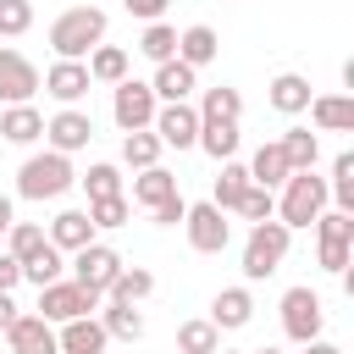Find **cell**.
Returning a JSON list of instances; mask_svg holds the SVG:
<instances>
[{
  "mask_svg": "<svg viewBox=\"0 0 354 354\" xmlns=\"http://www.w3.org/2000/svg\"><path fill=\"white\" fill-rule=\"evenodd\" d=\"M160 138H155V127H133L127 138H122V160L133 166V171H144V166H160Z\"/></svg>",
  "mask_w": 354,
  "mask_h": 354,
  "instance_id": "4dcf8cb0",
  "label": "cell"
},
{
  "mask_svg": "<svg viewBox=\"0 0 354 354\" xmlns=\"http://www.w3.org/2000/svg\"><path fill=\"white\" fill-rule=\"evenodd\" d=\"M194 111H199V122H238L243 116V94L232 83H216V88H205V100Z\"/></svg>",
  "mask_w": 354,
  "mask_h": 354,
  "instance_id": "484cf974",
  "label": "cell"
},
{
  "mask_svg": "<svg viewBox=\"0 0 354 354\" xmlns=\"http://www.w3.org/2000/svg\"><path fill=\"white\" fill-rule=\"evenodd\" d=\"M348 249H354L348 238H321V232H315V260H321V271L343 277V271H348Z\"/></svg>",
  "mask_w": 354,
  "mask_h": 354,
  "instance_id": "ab89813d",
  "label": "cell"
},
{
  "mask_svg": "<svg viewBox=\"0 0 354 354\" xmlns=\"http://www.w3.org/2000/svg\"><path fill=\"white\" fill-rule=\"evenodd\" d=\"M149 216H155V227H183V216H188V199H183V194H171V199H160Z\"/></svg>",
  "mask_w": 354,
  "mask_h": 354,
  "instance_id": "7bdbcfd3",
  "label": "cell"
},
{
  "mask_svg": "<svg viewBox=\"0 0 354 354\" xmlns=\"http://www.w3.org/2000/svg\"><path fill=\"white\" fill-rule=\"evenodd\" d=\"M249 354H282V348H249Z\"/></svg>",
  "mask_w": 354,
  "mask_h": 354,
  "instance_id": "681fc988",
  "label": "cell"
},
{
  "mask_svg": "<svg viewBox=\"0 0 354 354\" xmlns=\"http://www.w3.org/2000/svg\"><path fill=\"white\" fill-rule=\"evenodd\" d=\"M122 11H127V17H138V22H160L166 0H122Z\"/></svg>",
  "mask_w": 354,
  "mask_h": 354,
  "instance_id": "ee69618b",
  "label": "cell"
},
{
  "mask_svg": "<svg viewBox=\"0 0 354 354\" xmlns=\"http://www.w3.org/2000/svg\"><path fill=\"white\" fill-rule=\"evenodd\" d=\"M39 243H44V227H33V221H11V227H6V254L28 260Z\"/></svg>",
  "mask_w": 354,
  "mask_h": 354,
  "instance_id": "f35d334b",
  "label": "cell"
},
{
  "mask_svg": "<svg viewBox=\"0 0 354 354\" xmlns=\"http://www.w3.org/2000/svg\"><path fill=\"white\" fill-rule=\"evenodd\" d=\"M299 348H304V354H343V348L326 343V337H310V343H299Z\"/></svg>",
  "mask_w": 354,
  "mask_h": 354,
  "instance_id": "7dc6e473",
  "label": "cell"
},
{
  "mask_svg": "<svg viewBox=\"0 0 354 354\" xmlns=\"http://www.w3.org/2000/svg\"><path fill=\"white\" fill-rule=\"evenodd\" d=\"M72 183H77V171H72V155H61V149L28 155V160L17 166V194H22V199H33V205L61 199Z\"/></svg>",
  "mask_w": 354,
  "mask_h": 354,
  "instance_id": "7a4b0ae2",
  "label": "cell"
},
{
  "mask_svg": "<svg viewBox=\"0 0 354 354\" xmlns=\"http://www.w3.org/2000/svg\"><path fill=\"white\" fill-rule=\"evenodd\" d=\"M83 66H88V83H122L127 77V50L122 44H94L88 55H83Z\"/></svg>",
  "mask_w": 354,
  "mask_h": 354,
  "instance_id": "603a6c76",
  "label": "cell"
},
{
  "mask_svg": "<svg viewBox=\"0 0 354 354\" xmlns=\"http://www.w3.org/2000/svg\"><path fill=\"white\" fill-rule=\"evenodd\" d=\"M105 304V293H94V288H77L72 277H55V282H44L39 288V315L50 321V326H61V321H77V315H94Z\"/></svg>",
  "mask_w": 354,
  "mask_h": 354,
  "instance_id": "5b68a950",
  "label": "cell"
},
{
  "mask_svg": "<svg viewBox=\"0 0 354 354\" xmlns=\"http://www.w3.org/2000/svg\"><path fill=\"white\" fill-rule=\"evenodd\" d=\"M105 326L94 321V315H77V321H61V332H55V348L61 354H105Z\"/></svg>",
  "mask_w": 354,
  "mask_h": 354,
  "instance_id": "e0dca14e",
  "label": "cell"
},
{
  "mask_svg": "<svg viewBox=\"0 0 354 354\" xmlns=\"http://www.w3.org/2000/svg\"><path fill=\"white\" fill-rule=\"evenodd\" d=\"M138 55H149L155 66L171 61V55H177V28H171V22H144V33H138Z\"/></svg>",
  "mask_w": 354,
  "mask_h": 354,
  "instance_id": "e575fe53",
  "label": "cell"
},
{
  "mask_svg": "<svg viewBox=\"0 0 354 354\" xmlns=\"http://www.w3.org/2000/svg\"><path fill=\"white\" fill-rule=\"evenodd\" d=\"M243 188H249V166H238V160H221V177H216V194H210V205H216V210H238Z\"/></svg>",
  "mask_w": 354,
  "mask_h": 354,
  "instance_id": "d6a6232c",
  "label": "cell"
},
{
  "mask_svg": "<svg viewBox=\"0 0 354 354\" xmlns=\"http://www.w3.org/2000/svg\"><path fill=\"white\" fill-rule=\"evenodd\" d=\"M216 348H221V332L210 326V315L177 326V354H216Z\"/></svg>",
  "mask_w": 354,
  "mask_h": 354,
  "instance_id": "836d02e7",
  "label": "cell"
},
{
  "mask_svg": "<svg viewBox=\"0 0 354 354\" xmlns=\"http://www.w3.org/2000/svg\"><path fill=\"white\" fill-rule=\"evenodd\" d=\"M177 194V177L166 171V166H144L138 177H133V205H144V210H155L160 199H171Z\"/></svg>",
  "mask_w": 354,
  "mask_h": 354,
  "instance_id": "83f0119b",
  "label": "cell"
},
{
  "mask_svg": "<svg viewBox=\"0 0 354 354\" xmlns=\"http://www.w3.org/2000/svg\"><path fill=\"white\" fill-rule=\"evenodd\" d=\"M28 28H33V6H28V0H0V33L17 39V33H28Z\"/></svg>",
  "mask_w": 354,
  "mask_h": 354,
  "instance_id": "60d3db41",
  "label": "cell"
},
{
  "mask_svg": "<svg viewBox=\"0 0 354 354\" xmlns=\"http://www.w3.org/2000/svg\"><path fill=\"white\" fill-rule=\"evenodd\" d=\"M183 232H188L194 254H221V249L232 243V221H227V210H216L210 199H205V205H188Z\"/></svg>",
  "mask_w": 354,
  "mask_h": 354,
  "instance_id": "52a82bcc",
  "label": "cell"
},
{
  "mask_svg": "<svg viewBox=\"0 0 354 354\" xmlns=\"http://www.w3.org/2000/svg\"><path fill=\"white\" fill-rule=\"evenodd\" d=\"M88 88H94V83H88V66H83V61H55V66L44 72V94L61 100V105H77Z\"/></svg>",
  "mask_w": 354,
  "mask_h": 354,
  "instance_id": "9a60e30c",
  "label": "cell"
},
{
  "mask_svg": "<svg viewBox=\"0 0 354 354\" xmlns=\"http://www.w3.org/2000/svg\"><path fill=\"white\" fill-rule=\"evenodd\" d=\"M149 293H155V271H144V266H122L105 288V299H122V304H144Z\"/></svg>",
  "mask_w": 354,
  "mask_h": 354,
  "instance_id": "f546056e",
  "label": "cell"
},
{
  "mask_svg": "<svg viewBox=\"0 0 354 354\" xmlns=\"http://www.w3.org/2000/svg\"><path fill=\"white\" fill-rule=\"evenodd\" d=\"M321 326H326L321 293H315V288H288V293H282V332H288L293 343H310V337H321Z\"/></svg>",
  "mask_w": 354,
  "mask_h": 354,
  "instance_id": "8992f818",
  "label": "cell"
},
{
  "mask_svg": "<svg viewBox=\"0 0 354 354\" xmlns=\"http://www.w3.org/2000/svg\"><path fill=\"white\" fill-rule=\"evenodd\" d=\"M94 321H100V326H105V337H116V343H138V337H144V315H138V304L105 299Z\"/></svg>",
  "mask_w": 354,
  "mask_h": 354,
  "instance_id": "ffe728a7",
  "label": "cell"
},
{
  "mask_svg": "<svg viewBox=\"0 0 354 354\" xmlns=\"http://www.w3.org/2000/svg\"><path fill=\"white\" fill-rule=\"evenodd\" d=\"M155 138L166 144V149H194V138H199V111L188 105V100H166V105H155Z\"/></svg>",
  "mask_w": 354,
  "mask_h": 354,
  "instance_id": "30bf717a",
  "label": "cell"
},
{
  "mask_svg": "<svg viewBox=\"0 0 354 354\" xmlns=\"http://www.w3.org/2000/svg\"><path fill=\"white\" fill-rule=\"evenodd\" d=\"M310 227H315L321 238H348V243H354V216H348V210H321Z\"/></svg>",
  "mask_w": 354,
  "mask_h": 354,
  "instance_id": "b9f144b4",
  "label": "cell"
},
{
  "mask_svg": "<svg viewBox=\"0 0 354 354\" xmlns=\"http://www.w3.org/2000/svg\"><path fill=\"white\" fill-rule=\"evenodd\" d=\"M288 155H282V144L271 138V144H260L254 149V160H249V183H260V188H282L288 183Z\"/></svg>",
  "mask_w": 354,
  "mask_h": 354,
  "instance_id": "d4e9b609",
  "label": "cell"
},
{
  "mask_svg": "<svg viewBox=\"0 0 354 354\" xmlns=\"http://www.w3.org/2000/svg\"><path fill=\"white\" fill-rule=\"evenodd\" d=\"M17 282H22V260L17 254H0V293H11Z\"/></svg>",
  "mask_w": 354,
  "mask_h": 354,
  "instance_id": "f6af8a7d",
  "label": "cell"
},
{
  "mask_svg": "<svg viewBox=\"0 0 354 354\" xmlns=\"http://www.w3.org/2000/svg\"><path fill=\"white\" fill-rule=\"evenodd\" d=\"M238 216H243V221H266V216H277V194L260 188V183H249L243 199H238Z\"/></svg>",
  "mask_w": 354,
  "mask_h": 354,
  "instance_id": "74e56055",
  "label": "cell"
},
{
  "mask_svg": "<svg viewBox=\"0 0 354 354\" xmlns=\"http://www.w3.org/2000/svg\"><path fill=\"white\" fill-rule=\"evenodd\" d=\"M155 88L149 83H138V77H122L116 83V94H111V116H116V127L122 133H133V127H149L155 122Z\"/></svg>",
  "mask_w": 354,
  "mask_h": 354,
  "instance_id": "ba28073f",
  "label": "cell"
},
{
  "mask_svg": "<svg viewBox=\"0 0 354 354\" xmlns=\"http://www.w3.org/2000/svg\"><path fill=\"white\" fill-rule=\"evenodd\" d=\"M55 277H66V254L44 238L28 260H22V282H33V288H44V282H55Z\"/></svg>",
  "mask_w": 354,
  "mask_h": 354,
  "instance_id": "f1b7e54d",
  "label": "cell"
},
{
  "mask_svg": "<svg viewBox=\"0 0 354 354\" xmlns=\"http://www.w3.org/2000/svg\"><path fill=\"white\" fill-rule=\"evenodd\" d=\"M216 55H221V39H216V28H210V22H188V28L177 33V61H188L194 72H199V66H210Z\"/></svg>",
  "mask_w": 354,
  "mask_h": 354,
  "instance_id": "ac0fdd59",
  "label": "cell"
},
{
  "mask_svg": "<svg viewBox=\"0 0 354 354\" xmlns=\"http://www.w3.org/2000/svg\"><path fill=\"white\" fill-rule=\"evenodd\" d=\"M39 94V66L22 50H0V100L6 105H28Z\"/></svg>",
  "mask_w": 354,
  "mask_h": 354,
  "instance_id": "7c38bea8",
  "label": "cell"
},
{
  "mask_svg": "<svg viewBox=\"0 0 354 354\" xmlns=\"http://www.w3.org/2000/svg\"><path fill=\"white\" fill-rule=\"evenodd\" d=\"M277 144H282V155H288V166H293V171H310V166L321 160V144H315V133H310V127H288Z\"/></svg>",
  "mask_w": 354,
  "mask_h": 354,
  "instance_id": "1f68e13d",
  "label": "cell"
},
{
  "mask_svg": "<svg viewBox=\"0 0 354 354\" xmlns=\"http://www.w3.org/2000/svg\"><path fill=\"white\" fill-rule=\"evenodd\" d=\"M321 210H326V177H315V166L310 171H288L282 199H277V221L282 227H310Z\"/></svg>",
  "mask_w": 354,
  "mask_h": 354,
  "instance_id": "277c9868",
  "label": "cell"
},
{
  "mask_svg": "<svg viewBox=\"0 0 354 354\" xmlns=\"http://www.w3.org/2000/svg\"><path fill=\"white\" fill-rule=\"evenodd\" d=\"M304 111L321 133H354V94H310Z\"/></svg>",
  "mask_w": 354,
  "mask_h": 354,
  "instance_id": "2e32d148",
  "label": "cell"
},
{
  "mask_svg": "<svg viewBox=\"0 0 354 354\" xmlns=\"http://www.w3.org/2000/svg\"><path fill=\"white\" fill-rule=\"evenodd\" d=\"M6 343H11V354H61L55 348V326L44 315H17L6 326Z\"/></svg>",
  "mask_w": 354,
  "mask_h": 354,
  "instance_id": "5bb4252c",
  "label": "cell"
},
{
  "mask_svg": "<svg viewBox=\"0 0 354 354\" xmlns=\"http://www.w3.org/2000/svg\"><path fill=\"white\" fill-rule=\"evenodd\" d=\"M61 254H72V249H83V243H94V221H88V210H61L55 221H50V232H44Z\"/></svg>",
  "mask_w": 354,
  "mask_h": 354,
  "instance_id": "44dd1931",
  "label": "cell"
},
{
  "mask_svg": "<svg viewBox=\"0 0 354 354\" xmlns=\"http://www.w3.org/2000/svg\"><path fill=\"white\" fill-rule=\"evenodd\" d=\"M149 88H155V100H160V105H166V100H188V94L199 88V72H194L188 61H177V55H171V61H160V66H155Z\"/></svg>",
  "mask_w": 354,
  "mask_h": 354,
  "instance_id": "d6986e66",
  "label": "cell"
},
{
  "mask_svg": "<svg viewBox=\"0 0 354 354\" xmlns=\"http://www.w3.org/2000/svg\"><path fill=\"white\" fill-rule=\"evenodd\" d=\"M11 221H17V210H11V199L0 194V238H6V227H11Z\"/></svg>",
  "mask_w": 354,
  "mask_h": 354,
  "instance_id": "c3c4849f",
  "label": "cell"
},
{
  "mask_svg": "<svg viewBox=\"0 0 354 354\" xmlns=\"http://www.w3.org/2000/svg\"><path fill=\"white\" fill-rule=\"evenodd\" d=\"M105 28H111V17H105L100 6H66V11L50 22V50H55V61H83L94 44H105Z\"/></svg>",
  "mask_w": 354,
  "mask_h": 354,
  "instance_id": "6da1fadb",
  "label": "cell"
},
{
  "mask_svg": "<svg viewBox=\"0 0 354 354\" xmlns=\"http://www.w3.org/2000/svg\"><path fill=\"white\" fill-rule=\"evenodd\" d=\"M17 315H22V310H17V299H11V293H0V332H6Z\"/></svg>",
  "mask_w": 354,
  "mask_h": 354,
  "instance_id": "bcb514c9",
  "label": "cell"
},
{
  "mask_svg": "<svg viewBox=\"0 0 354 354\" xmlns=\"http://www.w3.org/2000/svg\"><path fill=\"white\" fill-rule=\"evenodd\" d=\"M216 354H238V348H216Z\"/></svg>",
  "mask_w": 354,
  "mask_h": 354,
  "instance_id": "f907efd6",
  "label": "cell"
},
{
  "mask_svg": "<svg viewBox=\"0 0 354 354\" xmlns=\"http://www.w3.org/2000/svg\"><path fill=\"white\" fill-rule=\"evenodd\" d=\"M44 144H50V149H61V155L88 149V144H94V116H88V111H77V105H61V111L44 122Z\"/></svg>",
  "mask_w": 354,
  "mask_h": 354,
  "instance_id": "8fae6325",
  "label": "cell"
},
{
  "mask_svg": "<svg viewBox=\"0 0 354 354\" xmlns=\"http://www.w3.org/2000/svg\"><path fill=\"white\" fill-rule=\"evenodd\" d=\"M83 188H88V199H105V194H122V171L111 166V160H94L88 166V177H77Z\"/></svg>",
  "mask_w": 354,
  "mask_h": 354,
  "instance_id": "8d00e7d4",
  "label": "cell"
},
{
  "mask_svg": "<svg viewBox=\"0 0 354 354\" xmlns=\"http://www.w3.org/2000/svg\"><path fill=\"white\" fill-rule=\"evenodd\" d=\"M238 122H199V138H194V149H205L210 160H232L238 155Z\"/></svg>",
  "mask_w": 354,
  "mask_h": 354,
  "instance_id": "4316f807",
  "label": "cell"
},
{
  "mask_svg": "<svg viewBox=\"0 0 354 354\" xmlns=\"http://www.w3.org/2000/svg\"><path fill=\"white\" fill-rule=\"evenodd\" d=\"M72 282L77 288H94V293H105L111 288V277L122 271V254L111 249V243H83V249H72Z\"/></svg>",
  "mask_w": 354,
  "mask_h": 354,
  "instance_id": "9c48e42d",
  "label": "cell"
},
{
  "mask_svg": "<svg viewBox=\"0 0 354 354\" xmlns=\"http://www.w3.org/2000/svg\"><path fill=\"white\" fill-rule=\"evenodd\" d=\"M266 100H271V111H282V116H299V111L310 105V77H299V72H277Z\"/></svg>",
  "mask_w": 354,
  "mask_h": 354,
  "instance_id": "cb8c5ba5",
  "label": "cell"
},
{
  "mask_svg": "<svg viewBox=\"0 0 354 354\" xmlns=\"http://www.w3.org/2000/svg\"><path fill=\"white\" fill-rule=\"evenodd\" d=\"M0 138H6V144H39V138H44V116L33 111V100L0 111Z\"/></svg>",
  "mask_w": 354,
  "mask_h": 354,
  "instance_id": "7402d4cb",
  "label": "cell"
},
{
  "mask_svg": "<svg viewBox=\"0 0 354 354\" xmlns=\"http://www.w3.org/2000/svg\"><path fill=\"white\" fill-rule=\"evenodd\" d=\"M254 321V293L238 282V288H221L216 299H210V326L216 332H238V326H249Z\"/></svg>",
  "mask_w": 354,
  "mask_h": 354,
  "instance_id": "4fadbf2b",
  "label": "cell"
},
{
  "mask_svg": "<svg viewBox=\"0 0 354 354\" xmlns=\"http://www.w3.org/2000/svg\"><path fill=\"white\" fill-rule=\"evenodd\" d=\"M288 243H293V227H282L277 216L254 221V227H249V238H243V277H249V282H266L271 271H282Z\"/></svg>",
  "mask_w": 354,
  "mask_h": 354,
  "instance_id": "3957f363",
  "label": "cell"
},
{
  "mask_svg": "<svg viewBox=\"0 0 354 354\" xmlns=\"http://www.w3.org/2000/svg\"><path fill=\"white\" fill-rule=\"evenodd\" d=\"M127 216H133V199H127V194L88 199V221H94V232H100V227H127Z\"/></svg>",
  "mask_w": 354,
  "mask_h": 354,
  "instance_id": "d590c367",
  "label": "cell"
}]
</instances>
